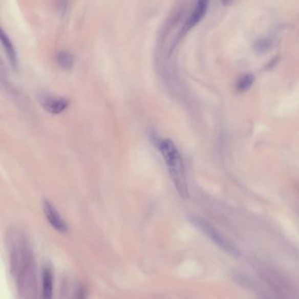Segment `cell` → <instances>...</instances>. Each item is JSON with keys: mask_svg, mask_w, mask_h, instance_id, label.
<instances>
[{"mask_svg": "<svg viewBox=\"0 0 299 299\" xmlns=\"http://www.w3.org/2000/svg\"><path fill=\"white\" fill-rule=\"evenodd\" d=\"M43 211L45 213L46 219L49 223L52 226L53 228L61 232L65 233L68 232V225L65 220L61 217L57 210L54 207V205L48 201V200H43L42 203Z\"/></svg>", "mask_w": 299, "mask_h": 299, "instance_id": "cell-3", "label": "cell"}, {"mask_svg": "<svg viewBox=\"0 0 299 299\" xmlns=\"http://www.w3.org/2000/svg\"><path fill=\"white\" fill-rule=\"evenodd\" d=\"M189 221L193 226H196L201 232H204L208 238L210 239L222 250L231 254L232 257H238L240 255L238 248L235 247L234 245L232 244L231 241H229L226 237H224L223 234L220 233V231H218L217 229L207 222L206 220L202 219V218L191 216L189 218Z\"/></svg>", "mask_w": 299, "mask_h": 299, "instance_id": "cell-2", "label": "cell"}, {"mask_svg": "<svg viewBox=\"0 0 299 299\" xmlns=\"http://www.w3.org/2000/svg\"><path fill=\"white\" fill-rule=\"evenodd\" d=\"M56 61L62 69L70 70L74 65V56L66 50H61L56 55Z\"/></svg>", "mask_w": 299, "mask_h": 299, "instance_id": "cell-8", "label": "cell"}, {"mask_svg": "<svg viewBox=\"0 0 299 299\" xmlns=\"http://www.w3.org/2000/svg\"><path fill=\"white\" fill-rule=\"evenodd\" d=\"M0 39L2 41L4 49L6 50V55L8 56V59H9L10 63H11L12 67H17V65H18V55H17L15 47L13 45V43H12V40L10 39L9 36L4 31L3 28H1V30H0Z\"/></svg>", "mask_w": 299, "mask_h": 299, "instance_id": "cell-6", "label": "cell"}, {"mask_svg": "<svg viewBox=\"0 0 299 299\" xmlns=\"http://www.w3.org/2000/svg\"><path fill=\"white\" fill-rule=\"evenodd\" d=\"M41 104L45 110L53 114H58L65 111L69 105V100L62 97H56L52 95L44 96L41 98Z\"/></svg>", "mask_w": 299, "mask_h": 299, "instance_id": "cell-4", "label": "cell"}, {"mask_svg": "<svg viewBox=\"0 0 299 299\" xmlns=\"http://www.w3.org/2000/svg\"><path fill=\"white\" fill-rule=\"evenodd\" d=\"M253 81H254V76L252 74H247L241 76V79L239 80L237 83V90L239 92H246L252 86Z\"/></svg>", "mask_w": 299, "mask_h": 299, "instance_id": "cell-9", "label": "cell"}, {"mask_svg": "<svg viewBox=\"0 0 299 299\" xmlns=\"http://www.w3.org/2000/svg\"><path fill=\"white\" fill-rule=\"evenodd\" d=\"M208 8V2L206 1H199L196 5L194 9L189 16V18L187 19L184 27H183V30H182V34L187 33L189 29H191L193 27H195L196 25L198 24L202 18H204V16L206 13Z\"/></svg>", "mask_w": 299, "mask_h": 299, "instance_id": "cell-5", "label": "cell"}, {"mask_svg": "<svg viewBox=\"0 0 299 299\" xmlns=\"http://www.w3.org/2000/svg\"><path fill=\"white\" fill-rule=\"evenodd\" d=\"M153 141L155 142L157 150L162 154V157L164 159L165 163L177 193L182 199H188L189 189L185 168L177 145L169 138L154 136Z\"/></svg>", "mask_w": 299, "mask_h": 299, "instance_id": "cell-1", "label": "cell"}, {"mask_svg": "<svg viewBox=\"0 0 299 299\" xmlns=\"http://www.w3.org/2000/svg\"><path fill=\"white\" fill-rule=\"evenodd\" d=\"M53 289L54 275L51 269L47 267L43 270L42 274V299H52Z\"/></svg>", "mask_w": 299, "mask_h": 299, "instance_id": "cell-7", "label": "cell"}]
</instances>
